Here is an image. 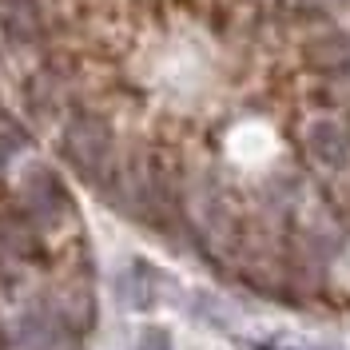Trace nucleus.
Instances as JSON below:
<instances>
[{
    "instance_id": "f257e3e1",
    "label": "nucleus",
    "mask_w": 350,
    "mask_h": 350,
    "mask_svg": "<svg viewBox=\"0 0 350 350\" xmlns=\"http://www.w3.org/2000/svg\"><path fill=\"white\" fill-rule=\"evenodd\" d=\"M64 152L76 163V172L92 183H108L111 172V128L100 116H76L64 131Z\"/></svg>"
},
{
    "instance_id": "f03ea898",
    "label": "nucleus",
    "mask_w": 350,
    "mask_h": 350,
    "mask_svg": "<svg viewBox=\"0 0 350 350\" xmlns=\"http://www.w3.org/2000/svg\"><path fill=\"white\" fill-rule=\"evenodd\" d=\"M299 148L310 159V167L327 175H347L350 172V128L342 120L330 116H310L299 131Z\"/></svg>"
},
{
    "instance_id": "7ed1b4c3",
    "label": "nucleus",
    "mask_w": 350,
    "mask_h": 350,
    "mask_svg": "<svg viewBox=\"0 0 350 350\" xmlns=\"http://www.w3.org/2000/svg\"><path fill=\"white\" fill-rule=\"evenodd\" d=\"M306 64L319 76H334V72L350 68V32H338V28L314 32L306 40Z\"/></svg>"
},
{
    "instance_id": "20e7f679",
    "label": "nucleus",
    "mask_w": 350,
    "mask_h": 350,
    "mask_svg": "<svg viewBox=\"0 0 350 350\" xmlns=\"http://www.w3.org/2000/svg\"><path fill=\"white\" fill-rule=\"evenodd\" d=\"M16 350H76V334L64 319H28L21 327Z\"/></svg>"
},
{
    "instance_id": "39448f33",
    "label": "nucleus",
    "mask_w": 350,
    "mask_h": 350,
    "mask_svg": "<svg viewBox=\"0 0 350 350\" xmlns=\"http://www.w3.org/2000/svg\"><path fill=\"white\" fill-rule=\"evenodd\" d=\"M24 196H28V203L36 207V215H44V219H56L60 211H68V191H64V183H60L52 172H36L32 175L28 187H24Z\"/></svg>"
},
{
    "instance_id": "423d86ee",
    "label": "nucleus",
    "mask_w": 350,
    "mask_h": 350,
    "mask_svg": "<svg viewBox=\"0 0 350 350\" xmlns=\"http://www.w3.org/2000/svg\"><path fill=\"white\" fill-rule=\"evenodd\" d=\"M120 295H124V303H128V306L148 310V306L155 303V275H152V267L131 262L128 271L120 275Z\"/></svg>"
},
{
    "instance_id": "0eeeda50",
    "label": "nucleus",
    "mask_w": 350,
    "mask_h": 350,
    "mask_svg": "<svg viewBox=\"0 0 350 350\" xmlns=\"http://www.w3.org/2000/svg\"><path fill=\"white\" fill-rule=\"evenodd\" d=\"M135 350H172V334L163 327H144L135 338Z\"/></svg>"
},
{
    "instance_id": "6e6552de",
    "label": "nucleus",
    "mask_w": 350,
    "mask_h": 350,
    "mask_svg": "<svg viewBox=\"0 0 350 350\" xmlns=\"http://www.w3.org/2000/svg\"><path fill=\"white\" fill-rule=\"evenodd\" d=\"M247 350H275V347H267V342H259V347H247Z\"/></svg>"
}]
</instances>
